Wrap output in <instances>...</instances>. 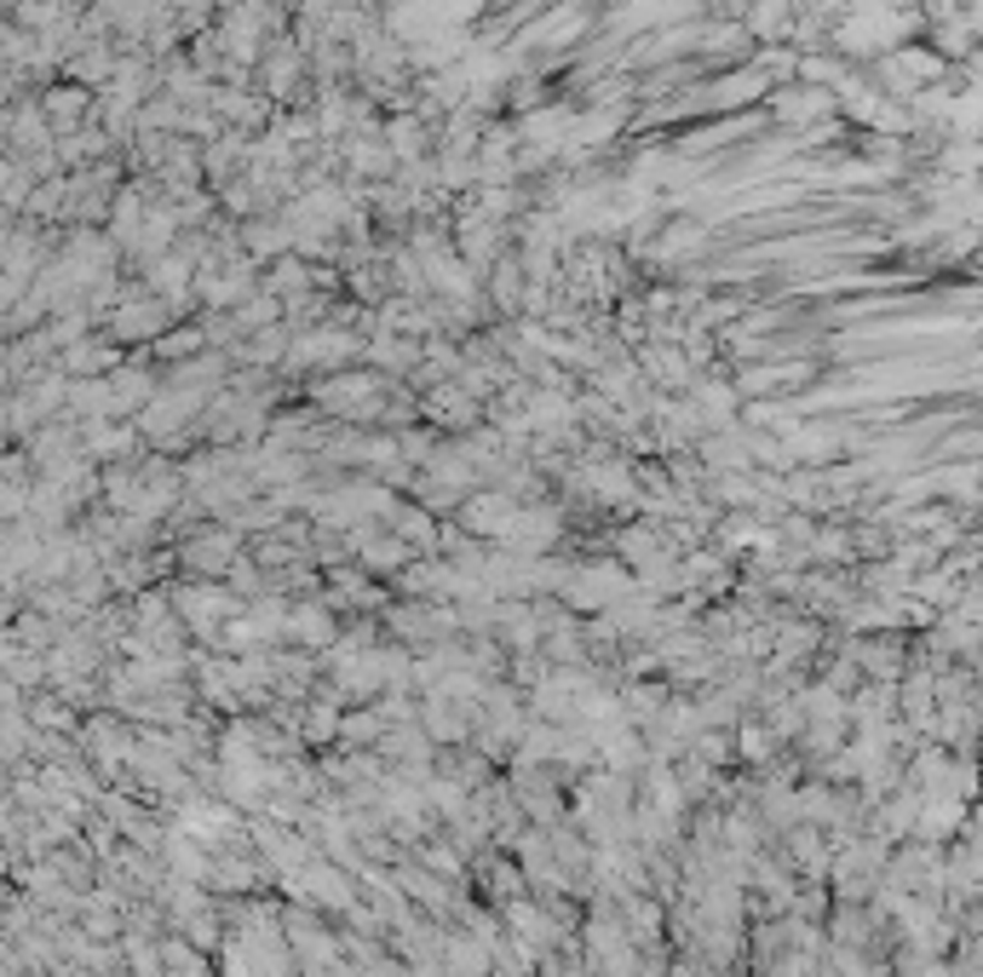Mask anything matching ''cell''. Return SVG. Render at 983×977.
I'll return each mask as SVG.
<instances>
[{
	"label": "cell",
	"mask_w": 983,
	"mask_h": 977,
	"mask_svg": "<svg viewBox=\"0 0 983 977\" xmlns=\"http://www.w3.org/2000/svg\"><path fill=\"white\" fill-rule=\"evenodd\" d=\"M317 409L340 415V420H380L386 397H380V380H368V375H328L317 386Z\"/></svg>",
	"instance_id": "cell-1"
},
{
	"label": "cell",
	"mask_w": 983,
	"mask_h": 977,
	"mask_svg": "<svg viewBox=\"0 0 983 977\" xmlns=\"http://www.w3.org/2000/svg\"><path fill=\"white\" fill-rule=\"evenodd\" d=\"M771 110H776V121L783 127H805V121H834V110H840V92H828V87H811V81H788L783 92H771Z\"/></svg>",
	"instance_id": "cell-2"
},
{
	"label": "cell",
	"mask_w": 983,
	"mask_h": 977,
	"mask_svg": "<svg viewBox=\"0 0 983 977\" xmlns=\"http://www.w3.org/2000/svg\"><path fill=\"white\" fill-rule=\"evenodd\" d=\"M167 322H173V306H167L161 293H145V299H121L110 311V328L116 340H161Z\"/></svg>",
	"instance_id": "cell-3"
},
{
	"label": "cell",
	"mask_w": 983,
	"mask_h": 977,
	"mask_svg": "<svg viewBox=\"0 0 983 977\" xmlns=\"http://www.w3.org/2000/svg\"><path fill=\"white\" fill-rule=\"evenodd\" d=\"M771 92V76L759 70V63H742V70L719 76L714 87L702 92V104H714V110H736V104H754V98Z\"/></svg>",
	"instance_id": "cell-4"
},
{
	"label": "cell",
	"mask_w": 983,
	"mask_h": 977,
	"mask_svg": "<svg viewBox=\"0 0 983 977\" xmlns=\"http://www.w3.org/2000/svg\"><path fill=\"white\" fill-rule=\"evenodd\" d=\"M513 518H518V500H506V489L478 495V500H466V507H460V524H466L471 535H489V541H506Z\"/></svg>",
	"instance_id": "cell-5"
},
{
	"label": "cell",
	"mask_w": 983,
	"mask_h": 977,
	"mask_svg": "<svg viewBox=\"0 0 983 977\" xmlns=\"http://www.w3.org/2000/svg\"><path fill=\"white\" fill-rule=\"evenodd\" d=\"M794 18H800L794 0H754V12L742 18V23H748V36H754V41L776 47V41H788V36H794Z\"/></svg>",
	"instance_id": "cell-6"
},
{
	"label": "cell",
	"mask_w": 983,
	"mask_h": 977,
	"mask_svg": "<svg viewBox=\"0 0 983 977\" xmlns=\"http://www.w3.org/2000/svg\"><path fill=\"white\" fill-rule=\"evenodd\" d=\"M553 535H558V518H553V512H540V507H518L513 529H506V547L529 558V552H540V547H547Z\"/></svg>",
	"instance_id": "cell-7"
},
{
	"label": "cell",
	"mask_w": 983,
	"mask_h": 977,
	"mask_svg": "<svg viewBox=\"0 0 983 977\" xmlns=\"http://www.w3.org/2000/svg\"><path fill=\"white\" fill-rule=\"evenodd\" d=\"M575 587H564L575 604H616L622 592H627V581H622V569H575L569 576Z\"/></svg>",
	"instance_id": "cell-8"
},
{
	"label": "cell",
	"mask_w": 983,
	"mask_h": 977,
	"mask_svg": "<svg viewBox=\"0 0 983 977\" xmlns=\"http://www.w3.org/2000/svg\"><path fill=\"white\" fill-rule=\"evenodd\" d=\"M368 362L386 368V375H403V368H415V362H420V346L409 340V333H380V340L368 346Z\"/></svg>",
	"instance_id": "cell-9"
},
{
	"label": "cell",
	"mask_w": 983,
	"mask_h": 977,
	"mask_svg": "<svg viewBox=\"0 0 983 977\" xmlns=\"http://www.w3.org/2000/svg\"><path fill=\"white\" fill-rule=\"evenodd\" d=\"M265 288L277 293L282 306H299L305 288H311V271H305L299 259H277V265H270V277H265Z\"/></svg>",
	"instance_id": "cell-10"
},
{
	"label": "cell",
	"mask_w": 983,
	"mask_h": 977,
	"mask_svg": "<svg viewBox=\"0 0 983 977\" xmlns=\"http://www.w3.org/2000/svg\"><path fill=\"white\" fill-rule=\"evenodd\" d=\"M638 368H651L662 386H691V357H679L673 346H644Z\"/></svg>",
	"instance_id": "cell-11"
},
{
	"label": "cell",
	"mask_w": 983,
	"mask_h": 977,
	"mask_svg": "<svg viewBox=\"0 0 983 977\" xmlns=\"http://www.w3.org/2000/svg\"><path fill=\"white\" fill-rule=\"evenodd\" d=\"M524 259L518 253H500L495 259V271H489V293H495V306H518V293H524Z\"/></svg>",
	"instance_id": "cell-12"
},
{
	"label": "cell",
	"mask_w": 983,
	"mask_h": 977,
	"mask_svg": "<svg viewBox=\"0 0 983 977\" xmlns=\"http://www.w3.org/2000/svg\"><path fill=\"white\" fill-rule=\"evenodd\" d=\"M277 311H282L277 293H254V299H242L230 317H236V333H265L270 322H277Z\"/></svg>",
	"instance_id": "cell-13"
},
{
	"label": "cell",
	"mask_w": 983,
	"mask_h": 977,
	"mask_svg": "<svg viewBox=\"0 0 983 977\" xmlns=\"http://www.w3.org/2000/svg\"><path fill=\"white\" fill-rule=\"evenodd\" d=\"M736 402H742V391H736V386H719V380H707V386L696 391V409H702L707 426H725V420L736 415Z\"/></svg>",
	"instance_id": "cell-14"
},
{
	"label": "cell",
	"mask_w": 983,
	"mask_h": 977,
	"mask_svg": "<svg viewBox=\"0 0 983 977\" xmlns=\"http://www.w3.org/2000/svg\"><path fill=\"white\" fill-rule=\"evenodd\" d=\"M386 144L397 150V161H420V150H426V127H420L415 116H397V121L386 127Z\"/></svg>",
	"instance_id": "cell-15"
},
{
	"label": "cell",
	"mask_w": 983,
	"mask_h": 977,
	"mask_svg": "<svg viewBox=\"0 0 983 977\" xmlns=\"http://www.w3.org/2000/svg\"><path fill=\"white\" fill-rule=\"evenodd\" d=\"M185 558L201 564V569H230V558H236V535H230V529H214L208 541H196Z\"/></svg>",
	"instance_id": "cell-16"
},
{
	"label": "cell",
	"mask_w": 983,
	"mask_h": 977,
	"mask_svg": "<svg viewBox=\"0 0 983 977\" xmlns=\"http://www.w3.org/2000/svg\"><path fill=\"white\" fill-rule=\"evenodd\" d=\"M294 76H299V47H282V58H277V52L265 58V92H270V98H288V92H294Z\"/></svg>",
	"instance_id": "cell-17"
},
{
	"label": "cell",
	"mask_w": 983,
	"mask_h": 977,
	"mask_svg": "<svg viewBox=\"0 0 983 977\" xmlns=\"http://www.w3.org/2000/svg\"><path fill=\"white\" fill-rule=\"evenodd\" d=\"M214 110L230 116L236 127H259V121H265V98H248V92H214Z\"/></svg>",
	"instance_id": "cell-18"
},
{
	"label": "cell",
	"mask_w": 983,
	"mask_h": 977,
	"mask_svg": "<svg viewBox=\"0 0 983 977\" xmlns=\"http://www.w3.org/2000/svg\"><path fill=\"white\" fill-rule=\"evenodd\" d=\"M156 351H161L167 362H185V357H201V351H208V328H185V333H161V340H156Z\"/></svg>",
	"instance_id": "cell-19"
},
{
	"label": "cell",
	"mask_w": 983,
	"mask_h": 977,
	"mask_svg": "<svg viewBox=\"0 0 983 977\" xmlns=\"http://www.w3.org/2000/svg\"><path fill=\"white\" fill-rule=\"evenodd\" d=\"M426 409H431L437 420H449V426H455V420H471V402H466V386H460V391H455V386H444V391H431V397H426Z\"/></svg>",
	"instance_id": "cell-20"
},
{
	"label": "cell",
	"mask_w": 983,
	"mask_h": 977,
	"mask_svg": "<svg viewBox=\"0 0 983 977\" xmlns=\"http://www.w3.org/2000/svg\"><path fill=\"white\" fill-rule=\"evenodd\" d=\"M662 552V541H656V529H627V558H638V564H651Z\"/></svg>",
	"instance_id": "cell-21"
},
{
	"label": "cell",
	"mask_w": 983,
	"mask_h": 977,
	"mask_svg": "<svg viewBox=\"0 0 983 977\" xmlns=\"http://www.w3.org/2000/svg\"><path fill=\"white\" fill-rule=\"evenodd\" d=\"M294 632L317 645V638H328V616H322V610H299V616H294Z\"/></svg>",
	"instance_id": "cell-22"
}]
</instances>
